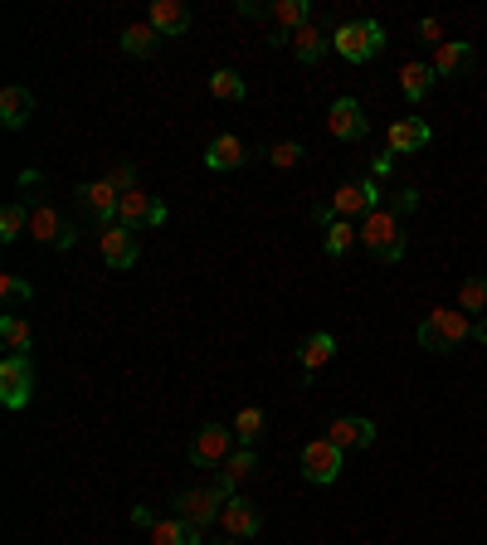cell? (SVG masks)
I'll return each instance as SVG.
<instances>
[{
	"instance_id": "obj_9",
	"label": "cell",
	"mask_w": 487,
	"mask_h": 545,
	"mask_svg": "<svg viewBox=\"0 0 487 545\" xmlns=\"http://www.w3.org/2000/svg\"><path fill=\"white\" fill-rule=\"evenodd\" d=\"M220 511H225V497L215 492V487H186V492H176V516L190 521V526H210V521H220Z\"/></svg>"
},
{
	"instance_id": "obj_24",
	"label": "cell",
	"mask_w": 487,
	"mask_h": 545,
	"mask_svg": "<svg viewBox=\"0 0 487 545\" xmlns=\"http://www.w3.org/2000/svg\"><path fill=\"white\" fill-rule=\"evenodd\" d=\"M268 20H273V30L298 35L302 25H312V5H307V0H273V5H268Z\"/></svg>"
},
{
	"instance_id": "obj_25",
	"label": "cell",
	"mask_w": 487,
	"mask_h": 545,
	"mask_svg": "<svg viewBox=\"0 0 487 545\" xmlns=\"http://www.w3.org/2000/svg\"><path fill=\"white\" fill-rule=\"evenodd\" d=\"M332 49V35L312 20V25H302L298 35H293V54H298L302 64H322V54Z\"/></svg>"
},
{
	"instance_id": "obj_37",
	"label": "cell",
	"mask_w": 487,
	"mask_h": 545,
	"mask_svg": "<svg viewBox=\"0 0 487 545\" xmlns=\"http://www.w3.org/2000/svg\"><path fill=\"white\" fill-rule=\"evenodd\" d=\"M414 35H419V44H434V49H439V44H444V20H434V15H429V20H419V25H414Z\"/></svg>"
},
{
	"instance_id": "obj_28",
	"label": "cell",
	"mask_w": 487,
	"mask_h": 545,
	"mask_svg": "<svg viewBox=\"0 0 487 545\" xmlns=\"http://www.w3.org/2000/svg\"><path fill=\"white\" fill-rule=\"evenodd\" d=\"M458 312H468L473 322L487 317V278H483V273H478V278H468V283L458 288Z\"/></svg>"
},
{
	"instance_id": "obj_3",
	"label": "cell",
	"mask_w": 487,
	"mask_h": 545,
	"mask_svg": "<svg viewBox=\"0 0 487 545\" xmlns=\"http://www.w3.org/2000/svg\"><path fill=\"white\" fill-rule=\"evenodd\" d=\"M361 244L371 258H385V263H400L405 258V224L390 210H371L366 224H361Z\"/></svg>"
},
{
	"instance_id": "obj_36",
	"label": "cell",
	"mask_w": 487,
	"mask_h": 545,
	"mask_svg": "<svg viewBox=\"0 0 487 545\" xmlns=\"http://www.w3.org/2000/svg\"><path fill=\"white\" fill-rule=\"evenodd\" d=\"M103 181L117 185V190L127 195V190H137V166H132V161H117V166L108 171V176H103Z\"/></svg>"
},
{
	"instance_id": "obj_22",
	"label": "cell",
	"mask_w": 487,
	"mask_h": 545,
	"mask_svg": "<svg viewBox=\"0 0 487 545\" xmlns=\"http://www.w3.org/2000/svg\"><path fill=\"white\" fill-rule=\"evenodd\" d=\"M434 78H439V73H434V64H419V59H410V64L400 69V93H405V103H414V108H419V103L429 98Z\"/></svg>"
},
{
	"instance_id": "obj_5",
	"label": "cell",
	"mask_w": 487,
	"mask_h": 545,
	"mask_svg": "<svg viewBox=\"0 0 487 545\" xmlns=\"http://www.w3.org/2000/svg\"><path fill=\"white\" fill-rule=\"evenodd\" d=\"M341 453L332 438H312V443H302V477L307 482H317V487H332L341 477Z\"/></svg>"
},
{
	"instance_id": "obj_6",
	"label": "cell",
	"mask_w": 487,
	"mask_h": 545,
	"mask_svg": "<svg viewBox=\"0 0 487 545\" xmlns=\"http://www.w3.org/2000/svg\"><path fill=\"white\" fill-rule=\"evenodd\" d=\"M69 234H78V229L64 219V210H59L49 195H39L35 205H30V239L49 244V249H64V239H69Z\"/></svg>"
},
{
	"instance_id": "obj_30",
	"label": "cell",
	"mask_w": 487,
	"mask_h": 545,
	"mask_svg": "<svg viewBox=\"0 0 487 545\" xmlns=\"http://www.w3.org/2000/svg\"><path fill=\"white\" fill-rule=\"evenodd\" d=\"M229 429H234V438H239V448H254V443L263 438V409H259V404L239 409V419H234Z\"/></svg>"
},
{
	"instance_id": "obj_1",
	"label": "cell",
	"mask_w": 487,
	"mask_h": 545,
	"mask_svg": "<svg viewBox=\"0 0 487 545\" xmlns=\"http://www.w3.org/2000/svg\"><path fill=\"white\" fill-rule=\"evenodd\" d=\"M385 44H390V35H385L380 20H341L337 30H332V49H337L346 64H371Z\"/></svg>"
},
{
	"instance_id": "obj_42",
	"label": "cell",
	"mask_w": 487,
	"mask_h": 545,
	"mask_svg": "<svg viewBox=\"0 0 487 545\" xmlns=\"http://www.w3.org/2000/svg\"><path fill=\"white\" fill-rule=\"evenodd\" d=\"M473 341H487V317H478V322H473Z\"/></svg>"
},
{
	"instance_id": "obj_23",
	"label": "cell",
	"mask_w": 487,
	"mask_h": 545,
	"mask_svg": "<svg viewBox=\"0 0 487 545\" xmlns=\"http://www.w3.org/2000/svg\"><path fill=\"white\" fill-rule=\"evenodd\" d=\"M151 545H205V531L181 521V516H166V521L151 526Z\"/></svg>"
},
{
	"instance_id": "obj_20",
	"label": "cell",
	"mask_w": 487,
	"mask_h": 545,
	"mask_svg": "<svg viewBox=\"0 0 487 545\" xmlns=\"http://www.w3.org/2000/svg\"><path fill=\"white\" fill-rule=\"evenodd\" d=\"M332 356H337V336H332V331H312V336H307V341L298 346L302 380H312V375H317L322 365L332 361Z\"/></svg>"
},
{
	"instance_id": "obj_19",
	"label": "cell",
	"mask_w": 487,
	"mask_h": 545,
	"mask_svg": "<svg viewBox=\"0 0 487 545\" xmlns=\"http://www.w3.org/2000/svg\"><path fill=\"white\" fill-rule=\"evenodd\" d=\"M429 64H434L439 78H458V73L473 69V44H468V39H444V44L434 49V59H429Z\"/></svg>"
},
{
	"instance_id": "obj_16",
	"label": "cell",
	"mask_w": 487,
	"mask_h": 545,
	"mask_svg": "<svg viewBox=\"0 0 487 545\" xmlns=\"http://www.w3.org/2000/svg\"><path fill=\"white\" fill-rule=\"evenodd\" d=\"M147 25H151V30H156L161 39H181V35L190 30V10L181 5V0H151Z\"/></svg>"
},
{
	"instance_id": "obj_29",
	"label": "cell",
	"mask_w": 487,
	"mask_h": 545,
	"mask_svg": "<svg viewBox=\"0 0 487 545\" xmlns=\"http://www.w3.org/2000/svg\"><path fill=\"white\" fill-rule=\"evenodd\" d=\"M351 244H361V229H356L351 219H332V224H327V239H322V249H327L332 258H341Z\"/></svg>"
},
{
	"instance_id": "obj_17",
	"label": "cell",
	"mask_w": 487,
	"mask_h": 545,
	"mask_svg": "<svg viewBox=\"0 0 487 545\" xmlns=\"http://www.w3.org/2000/svg\"><path fill=\"white\" fill-rule=\"evenodd\" d=\"M327 438L337 443L341 453H361V448H371L375 443V424L371 419H361V414H346V419H337V424L327 429Z\"/></svg>"
},
{
	"instance_id": "obj_40",
	"label": "cell",
	"mask_w": 487,
	"mask_h": 545,
	"mask_svg": "<svg viewBox=\"0 0 487 545\" xmlns=\"http://www.w3.org/2000/svg\"><path fill=\"white\" fill-rule=\"evenodd\" d=\"M132 526H147V531H151V526H156V516H151V507H137V511H132Z\"/></svg>"
},
{
	"instance_id": "obj_33",
	"label": "cell",
	"mask_w": 487,
	"mask_h": 545,
	"mask_svg": "<svg viewBox=\"0 0 487 545\" xmlns=\"http://www.w3.org/2000/svg\"><path fill=\"white\" fill-rule=\"evenodd\" d=\"M25 302H35V288H30L25 278H15V273H0V307L15 312V307H25Z\"/></svg>"
},
{
	"instance_id": "obj_32",
	"label": "cell",
	"mask_w": 487,
	"mask_h": 545,
	"mask_svg": "<svg viewBox=\"0 0 487 545\" xmlns=\"http://www.w3.org/2000/svg\"><path fill=\"white\" fill-rule=\"evenodd\" d=\"M25 229H30V205H20V200H15V205H5V210H0V244H15Z\"/></svg>"
},
{
	"instance_id": "obj_15",
	"label": "cell",
	"mask_w": 487,
	"mask_h": 545,
	"mask_svg": "<svg viewBox=\"0 0 487 545\" xmlns=\"http://www.w3.org/2000/svg\"><path fill=\"white\" fill-rule=\"evenodd\" d=\"M385 142H390V156H414V151H424V146L434 142V132L419 117H400V122H390Z\"/></svg>"
},
{
	"instance_id": "obj_14",
	"label": "cell",
	"mask_w": 487,
	"mask_h": 545,
	"mask_svg": "<svg viewBox=\"0 0 487 545\" xmlns=\"http://www.w3.org/2000/svg\"><path fill=\"white\" fill-rule=\"evenodd\" d=\"M220 526H225V536H234V541H254L263 531V516L249 497H229L225 511H220Z\"/></svg>"
},
{
	"instance_id": "obj_7",
	"label": "cell",
	"mask_w": 487,
	"mask_h": 545,
	"mask_svg": "<svg viewBox=\"0 0 487 545\" xmlns=\"http://www.w3.org/2000/svg\"><path fill=\"white\" fill-rule=\"evenodd\" d=\"M35 395V365L30 356H5L0 361V400L5 409H25Z\"/></svg>"
},
{
	"instance_id": "obj_41",
	"label": "cell",
	"mask_w": 487,
	"mask_h": 545,
	"mask_svg": "<svg viewBox=\"0 0 487 545\" xmlns=\"http://www.w3.org/2000/svg\"><path fill=\"white\" fill-rule=\"evenodd\" d=\"M312 219H317V224L327 229V224H332V219H337V215H332V205H317V210H312Z\"/></svg>"
},
{
	"instance_id": "obj_11",
	"label": "cell",
	"mask_w": 487,
	"mask_h": 545,
	"mask_svg": "<svg viewBox=\"0 0 487 545\" xmlns=\"http://www.w3.org/2000/svg\"><path fill=\"white\" fill-rule=\"evenodd\" d=\"M74 195H78V205H83L88 215L98 219V229L117 224V205H122V190H117V185H108V181H88V185H78Z\"/></svg>"
},
{
	"instance_id": "obj_43",
	"label": "cell",
	"mask_w": 487,
	"mask_h": 545,
	"mask_svg": "<svg viewBox=\"0 0 487 545\" xmlns=\"http://www.w3.org/2000/svg\"><path fill=\"white\" fill-rule=\"evenodd\" d=\"M220 545H225V541H220Z\"/></svg>"
},
{
	"instance_id": "obj_35",
	"label": "cell",
	"mask_w": 487,
	"mask_h": 545,
	"mask_svg": "<svg viewBox=\"0 0 487 545\" xmlns=\"http://www.w3.org/2000/svg\"><path fill=\"white\" fill-rule=\"evenodd\" d=\"M302 156H307V151H302V142H278V146H273V151H268V161H273L278 171H288V166H298Z\"/></svg>"
},
{
	"instance_id": "obj_8",
	"label": "cell",
	"mask_w": 487,
	"mask_h": 545,
	"mask_svg": "<svg viewBox=\"0 0 487 545\" xmlns=\"http://www.w3.org/2000/svg\"><path fill=\"white\" fill-rule=\"evenodd\" d=\"M117 224L132 229V234H137V229H156V224H166V205L137 185V190L122 195V205H117Z\"/></svg>"
},
{
	"instance_id": "obj_27",
	"label": "cell",
	"mask_w": 487,
	"mask_h": 545,
	"mask_svg": "<svg viewBox=\"0 0 487 545\" xmlns=\"http://www.w3.org/2000/svg\"><path fill=\"white\" fill-rule=\"evenodd\" d=\"M0 341H5L10 356H30V341H35V336H30V322L15 317V312H5V317H0Z\"/></svg>"
},
{
	"instance_id": "obj_39",
	"label": "cell",
	"mask_w": 487,
	"mask_h": 545,
	"mask_svg": "<svg viewBox=\"0 0 487 545\" xmlns=\"http://www.w3.org/2000/svg\"><path fill=\"white\" fill-rule=\"evenodd\" d=\"M390 166H395V156H390V151H385V156H375L371 176H375V181H385V176H390Z\"/></svg>"
},
{
	"instance_id": "obj_2",
	"label": "cell",
	"mask_w": 487,
	"mask_h": 545,
	"mask_svg": "<svg viewBox=\"0 0 487 545\" xmlns=\"http://www.w3.org/2000/svg\"><path fill=\"white\" fill-rule=\"evenodd\" d=\"M468 336H473V317L458 312V307H434L419 322V346L424 351H458Z\"/></svg>"
},
{
	"instance_id": "obj_18",
	"label": "cell",
	"mask_w": 487,
	"mask_h": 545,
	"mask_svg": "<svg viewBox=\"0 0 487 545\" xmlns=\"http://www.w3.org/2000/svg\"><path fill=\"white\" fill-rule=\"evenodd\" d=\"M249 161V146H244V137H234V132H220V137H210V146H205V166L210 171H239Z\"/></svg>"
},
{
	"instance_id": "obj_12",
	"label": "cell",
	"mask_w": 487,
	"mask_h": 545,
	"mask_svg": "<svg viewBox=\"0 0 487 545\" xmlns=\"http://www.w3.org/2000/svg\"><path fill=\"white\" fill-rule=\"evenodd\" d=\"M327 132L341 137V142H361V137L371 132V122H366V112H361L356 98H346V93H341L337 103L327 108Z\"/></svg>"
},
{
	"instance_id": "obj_10",
	"label": "cell",
	"mask_w": 487,
	"mask_h": 545,
	"mask_svg": "<svg viewBox=\"0 0 487 545\" xmlns=\"http://www.w3.org/2000/svg\"><path fill=\"white\" fill-rule=\"evenodd\" d=\"M371 210H385L380 205V181L366 176V181H346L332 195V215L337 219H351V215H371Z\"/></svg>"
},
{
	"instance_id": "obj_31",
	"label": "cell",
	"mask_w": 487,
	"mask_h": 545,
	"mask_svg": "<svg viewBox=\"0 0 487 545\" xmlns=\"http://www.w3.org/2000/svg\"><path fill=\"white\" fill-rule=\"evenodd\" d=\"M210 93H215L220 103H244V93H249V88H244V78H239L234 69H215V73H210Z\"/></svg>"
},
{
	"instance_id": "obj_26",
	"label": "cell",
	"mask_w": 487,
	"mask_h": 545,
	"mask_svg": "<svg viewBox=\"0 0 487 545\" xmlns=\"http://www.w3.org/2000/svg\"><path fill=\"white\" fill-rule=\"evenodd\" d=\"M117 39H122V54H132V59H151V54H156V44H161V35L151 30L147 20L127 25V30H122Z\"/></svg>"
},
{
	"instance_id": "obj_4",
	"label": "cell",
	"mask_w": 487,
	"mask_h": 545,
	"mask_svg": "<svg viewBox=\"0 0 487 545\" xmlns=\"http://www.w3.org/2000/svg\"><path fill=\"white\" fill-rule=\"evenodd\" d=\"M239 448V438H234V429H225V424H205L200 434L190 438V468H225L229 453Z\"/></svg>"
},
{
	"instance_id": "obj_21",
	"label": "cell",
	"mask_w": 487,
	"mask_h": 545,
	"mask_svg": "<svg viewBox=\"0 0 487 545\" xmlns=\"http://www.w3.org/2000/svg\"><path fill=\"white\" fill-rule=\"evenodd\" d=\"M30 112H35V93H30V88L10 83V88L0 93V122H5L10 132H20V127L30 122Z\"/></svg>"
},
{
	"instance_id": "obj_38",
	"label": "cell",
	"mask_w": 487,
	"mask_h": 545,
	"mask_svg": "<svg viewBox=\"0 0 487 545\" xmlns=\"http://www.w3.org/2000/svg\"><path fill=\"white\" fill-rule=\"evenodd\" d=\"M410 210H419V185L395 190V200H390V215H410Z\"/></svg>"
},
{
	"instance_id": "obj_13",
	"label": "cell",
	"mask_w": 487,
	"mask_h": 545,
	"mask_svg": "<svg viewBox=\"0 0 487 545\" xmlns=\"http://www.w3.org/2000/svg\"><path fill=\"white\" fill-rule=\"evenodd\" d=\"M98 254L108 258V268H137V234L132 229H122V224H108V229H98Z\"/></svg>"
},
{
	"instance_id": "obj_34",
	"label": "cell",
	"mask_w": 487,
	"mask_h": 545,
	"mask_svg": "<svg viewBox=\"0 0 487 545\" xmlns=\"http://www.w3.org/2000/svg\"><path fill=\"white\" fill-rule=\"evenodd\" d=\"M254 468H259V453H254V448H234V453H229V463L220 468V477H229V482L239 487V482H249V477H254Z\"/></svg>"
}]
</instances>
